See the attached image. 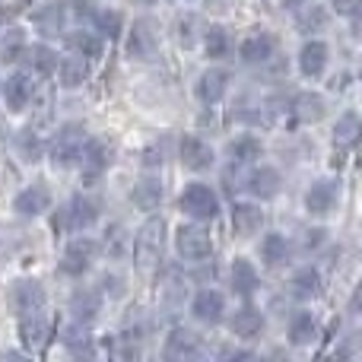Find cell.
I'll return each mask as SVG.
<instances>
[{
  "mask_svg": "<svg viewBox=\"0 0 362 362\" xmlns=\"http://www.w3.org/2000/svg\"><path fill=\"white\" fill-rule=\"evenodd\" d=\"M299 4H305V0H283V6H299Z\"/></svg>",
  "mask_w": 362,
  "mask_h": 362,
  "instance_id": "f907efd6",
  "label": "cell"
},
{
  "mask_svg": "<svg viewBox=\"0 0 362 362\" xmlns=\"http://www.w3.org/2000/svg\"><path fill=\"white\" fill-rule=\"evenodd\" d=\"M175 255L185 264H206L213 257V235L200 223H181L175 229Z\"/></svg>",
  "mask_w": 362,
  "mask_h": 362,
  "instance_id": "277c9868",
  "label": "cell"
},
{
  "mask_svg": "<svg viewBox=\"0 0 362 362\" xmlns=\"http://www.w3.org/2000/svg\"><path fill=\"white\" fill-rule=\"evenodd\" d=\"M229 83H232V74L226 67H206L197 76V83H194V99L204 108L219 105L226 99V93H229Z\"/></svg>",
  "mask_w": 362,
  "mask_h": 362,
  "instance_id": "7c38bea8",
  "label": "cell"
},
{
  "mask_svg": "<svg viewBox=\"0 0 362 362\" xmlns=\"http://www.w3.org/2000/svg\"><path fill=\"white\" fill-rule=\"evenodd\" d=\"M293 115L299 124H318V121L327 115V99L321 93L302 89V93L293 95Z\"/></svg>",
  "mask_w": 362,
  "mask_h": 362,
  "instance_id": "f1b7e54d",
  "label": "cell"
},
{
  "mask_svg": "<svg viewBox=\"0 0 362 362\" xmlns=\"http://www.w3.org/2000/svg\"><path fill=\"white\" fill-rule=\"evenodd\" d=\"M276 54V38L274 32L267 29H251L248 35L242 38V45H238V57H242V64H267L270 57Z\"/></svg>",
  "mask_w": 362,
  "mask_h": 362,
  "instance_id": "ffe728a7",
  "label": "cell"
},
{
  "mask_svg": "<svg viewBox=\"0 0 362 362\" xmlns=\"http://www.w3.org/2000/svg\"><path fill=\"white\" fill-rule=\"evenodd\" d=\"M131 251H134L137 267H144V270L159 267V264H163V255H165V219L163 216L146 219V223L137 229V235H134Z\"/></svg>",
  "mask_w": 362,
  "mask_h": 362,
  "instance_id": "7a4b0ae2",
  "label": "cell"
},
{
  "mask_svg": "<svg viewBox=\"0 0 362 362\" xmlns=\"http://www.w3.org/2000/svg\"><path fill=\"white\" fill-rule=\"evenodd\" d=\"M264 226V210L255 200H235L232 204V232L238 238H255Z\"/></svg>",
  "mask_w": 362,
  "mask_h": 362,
  "instance_id": "7402d4cb",
  "label": "cell"
},
{
  "mask_svg": "<svg viewBox=\"0 0 362 362\" xmlns=\"http://www.w3.org/2000/svg\"><path fill=\"white\" fill-rule=\"evenodd\" d=\"M86 137H89V131L83 121H67V124H61L48 146L51 165H54V169H76L80 156H83V146H86Z\"/></svg>",
  "mask_w": 362,
  "mask_h": 362,
  "instance_id": "6da1fadb",
  "label": "cell"
},
{
  "mask_svg": "<svg viewBox=\"0 0 362 362\" xmlns=\"http://www.w3.org/2000/svg\"><path fill=\"white\" fill-rule=\"evenodd\" d=\"M115 163V144L108 137H86V146H83L80 156V169L86 181L102 178Z\"/></svg>",
  "mask_w": 362,
  "mask_h": 362,
  "instance_id": "9c48e42d",
  "label": "cell"
},
{
  "mask_svg": "<svg viewBox=\"0 0 362 362\" xmlns=\"http://www.w3.org/2000/svg\"><path fill=\"white\" fill-rule=\"evenodd\" d=\"M257 251H261L264 267L280 270V267H286L289 257H293V242H289L283 232H267V235L261 238V248Z\"/></svg>",
  "mask_w": 362,
  "mask_h": 362,
  "instance_id": "4316f807",
  "label": "cell"
},
{
  "mask_svg": "<svg viewBox=\"0 0 362 362\" xmlns=\"http://www.w3.org/2000/svg\"><path fill=\"white\" fill-rule=\"evenodd\" d=\"M325 242H327V229H321V226L302 232V251H318Z\"/></svg>",
  "mask_w": 362,
  "mask_h": 362,
  "instance_id": "bcb514c9",
  "label": "cell"
},
{
  "mask_svg": "<svg viewBox=\"0 0 362 362\" xmlns=\"http://www.w3.org/2000/svg\"><path fill=\"white\" fill-rule=\"evenodd\" d=\"M327 23H331V10H327V6L312 4V0H305V4L296 6V32H302V35L325 32Z\"/></svg>",
  "mask_w": 362,
  "mask_h": 362,
  "instance_id": "e575fe53",
  "label": "cell"
},
{
  "mask_svg": "<svg viewBox=\"0 0 362 362\" xmlns=\"http://www.w3.org/2000/svg\"><path fill=\"white\" fill-rule=\"evenodd\" d=\"M362 134V124H359V115L356 112H344L334 124V150H353Z\"/></svg>",
  "mask_w": 362,
  "mask_h": 362,
  "instance_id": "f35d334b",
  "label": "cell"
},
{
  "mask_svg": "<svg viewBox=\"0 0 362 362\" xmlns=\"http://www.w3.org/2000/svg\"><path fill=\"white\" fill-rule=\"evenodd\" d=\"M131 242H134V235L127 232L124 223H108L95 245H99V251L108 261H124V257L131 255Z\"/></svg>",
  "mask_w": 362,
  "mask_h": 362,
  "instance_id": "cb8c5ba5",
  "label": "cell"
},
{
  "mask_svg": "<svg viewBox=\"0 0 362 362\" xmlns=\"http://www.w3.org/2000/svg\"><path fill=\"white\" fill-rule=\"evenodd\" d=\"M159 45H163L159 25L153 23L150 16L134 19L131 29H127V38H124L127 57H131V61H153V57L159 54Z\"/></svg>",
  "mask_w": 362,
  "mask_h": 362,
  "instance_id": "8992f818",
  "label": "cell"
},
{
  "mask_svg": "<svg viewBox=\"0 0 362 362\" xmlns=\"http://www.w3.org/2000/svg\"><path fill=\"white\" fill-rule=\"evenodd\" d=\"M226 156L232 165H255L257 159H264V144L255 134H238L235 140L226 144Z\"/></svg>",
  "mask_w": 362,
  "mask_h": 362,
  "instance_id": "836d02e7",
  "label": "cell"
},
{
  "mask_svg": "<svg viewBox=\"0 0 362 362\" xmlns=\"http://www.w3.org/2000/svg\"><path fill=\"white\" fill-rule=\"evenodd\" d=\"M64 42H67V51L83 61H99L102 57V35L93 29H74V32H64Z\"/></svg>",
  "mask_w": 362,
  "mask_h": 362,
  "instance_id": "4dcf8cb0",
  "label": "cell"
},
{
  "mask_svg": "<svg viewBox=\"0 0 362 362\" xmlns=\"http://www.w3.org/2000/svg\"><path fill=\"white\" fill-rule=\"evenodd\" d=\"M340 194H344V187H340V178H318L308 185L305 197H302V204H305V213L308 216H331L334 210H337L340 204Z\"/></svg>",
  "mask_w": 362,
  "mask_h": 362,
  "instance_id": "ba28073f",
  "label": "cell"
},
{
  "mask_svg": "<svg viewBox=\"0 0 362 362\" xmlns=\"http://www.w3.org/2000/svg\"><path fill=\"white\" fill-rule=\"evenodd\" d=\"M102 216V204L95 197H89V194H74V197L67 200V204L61 206V216L54 219V226H61V229L67 232H89L95 223H99Z\"/></svg>",
  "mask_w": 362,
  "mask_h": 362,
  "instance_id": "5b68a950",
  "label": "cell"
},
{
  "mask_svg": "<svg viewBox=\"0 0 362 362\" xmlns=\"http://www.w3.org/2000/svg\"><path fill=\"white\" fill-rule=\"evenodd\" d=\"M296 64H299V74L305 76V80H321L325 70H327V64H331V48H327V42L308 35L305 45L299 48Z\"/></svg>",
  "mask_w": 362,
  "mask_h": 362,
  "instance_id": "5bb4252c",
  "label": "cell"
},
{
  "mask_svg": "<svg viewBox=\"0 0 362 362\" xmlns=\"http://www.w3.org/2000/svg\"><path fill=\"white\" fill-rule=\"evenodd\" d=\"M13 210H16V216H23V219L45 216V213L51 210V191L42 185V181H35V185L23 187V191L13 197Z\"/></svg>",
  "mask_w": 362,
  "mask_h": 362,
  "instance_id": "44dd1931",
  "label": "cell"
},
{
  "mask_svg": "<svg viewBox=\"0 0 362 362\" xmlns=\"http://www.w3.org/2000/svg\"><path fill=\"white\" fill-rule=\"evenodd\" d=\"M16 150H19V156L25 159V163H42V156H45V140H42V134L38 131H32V127H25V131H19L16 134Z\"/></svg>",
  "mask_w": 362,
  "mask_h": 362,
  "instance_id": "b9f144b4",
  "label": "cell"
},
{
  "mask_svg": "<svg viewBox=\"0 0 362 362\" xmlns=\"http://www.w3.org/2000/svg\"><path fill=\"white\" fill-rule=\"evenodd\" d=\"M286 337L293 346H312L315 340L321 337V325L312 312H296L289 318V327H286Z\"/></svg>",
  "mask_w": 362,
  "mask_h": 362,
  "instance_id": "8d00e7d4",
  "label": "cell"
},
{
  "mask_svg": "<svg viewBox=\"0 0 362 362\" xmlns=\"http://www.w3.org/2000/svg\"><path fill=\"white\" fill-rule=\"evenodd\" d=\"M321 286H325V280H321V270L312 267V264H305V267H299L293 276H289V296L299 302H312L321 296Z\"/></svg>",
  "mask_w": 362,
  "mask_h": 362,
  "instance_id": "83f0119b",
  "label": "cell"
},
{
  "mask_svg": "<svg viewBox=\"0 0 362 362\" xmlns=\"http://www.w3.org/2000/svg\"><path fill=\"white\" fill-rule=\"evenodd\" d=\"M61 344H64V350H67L74 359H83V356L93 359V356H99V350H95V340H93V334H89V325H80V321H74V325L64 327Z\"/></svg>",
  "mask_w": 362,
  "mask_h": 362,
  "instance_id": "d4e9b609",
  "label": "cell"
},
{
  "mask_svg": "<svg viewBox=\"0 0 362 362\" xmlns=\"http://www.w3.org/2000/svg\"><path fill=\"white\" fill-rule=\"evenodd\" d=\"M16 251V238H13L10 229H0V261H6V257Z\"/></svg>",
  "mask_w": 362,
  "mask_h": 362,
  "instance_id": "c3c4849f",
  "label": "cell"
},
{
  "mask_svg": "<svg viewBox=\"0 0 362 362\" xmlns=\"http://www.w3.org/2000/svg\"><path fill=\"white\" fill-rule=\"evenodd\" d=\"M178 206L194 223H210V219H216L223 213V200H219V194L206 181H187L178 197Z\"/></svg>",
  "mask_w": 362,
  "mask_h": 362,
  "instance_id": "3957f363",
  "label": "cell"
},
{
  "mask_svg": "<svg viewBox=\"0 0 362 362\" xmlns=\"http://www.w3.org/2000/svg\"><path fill=\"white\" fill-rule=\"evenodd\" d=\"M245 191H248L257 204H267V200L280 197V191H283L280 169H274V165H257V169H251V175L245 178Z\"/></svg>",
  "mask_w": 362,
  "mask_h": 362,
  "instance_id": "e0dca14e",
  "label": "cell"
},
{
  "mask_svg": "<svg viewBox=\"0 0 362 362\" xmlns=\"http://www.w3.org/2000/svg\"><path fill=\"white\" fill-rule=\"evenodd\" d=\"M25 45H29V38H25V32L19 29V25L4 29L0 32V64H19Z\"/></svg>",
  "mask_w": 362,
  "mask_h": 362,
  "instance_id": "ab89813d",
  "label": "cell"
},
{
  "mask_svg": "<svg viewBox=\"0 0 362 362\" xmlns=\"http://www.w3.org/2000/svg\"><path fill=\"white\" fill-rule=\"evenodd\" d=\"M95 255H99V245H95V238L76 232V238H70L67 248H64L57 270H61L64 276H70V280H80L83 274H89V270H93Z\"/></svg>",
  "mask_w": 362,
  "mask_h": 362,
  "instance_id": "52a82bcc",
  "label": "cell"
},
{
  "mask_svg": "<svg viewBox=\"0 0 362 362\" xmlns=\"http://www.w3.org/2000/svg\"><path fill=\"white\" fill-rule=\"evenodd\" d=\"M264 327H267V318H264V312L255 308V305H242L229 315V334L235 340H245V344L261 340Z\"/></svg>",
  "mask_w": 362,
  "mask_h": 362,
  "instance_id": "9a60e30c",
  "label": "cell"
},
{
  "mask_svg": "<svg viewBox=\"0 0 362 362\" xmlns=\"http://www.w3.org/2000/svg\"><path fill=\"white\" fill-rule=\"evenodd\" d=\"M89 19H93V32H99L102 38H118L121 32H124V16H121L118 10H112V6L93 10Z\"/></svg>",
  "mask_w": 362,
  "mask_h": 362,
  "instance_id": "60d3db41",
  "label": "cell"
},
{
  "mask_svg": "<svg viewBox=\"0 0 362 362\" xmlns=\"http://www.w3.org/2000/svg\"><path fill=\"white\" fill-rule=\"evenodd\" d=\"M175 29H178V42L185 45H194V29H197V16L194 13H185V16H178V23H175Z\"/></svg>",
  "mask_w": 362,
  "mask_h": 362,
  "instance_id": "f6af8a7d",
  "label": "cell"
},
{
  "mask_svg": "<svg viewBox=\"0 0 362 362\" xmlns=\"http://www.w3.org/2000/svg\"><path fill=\"white\" fill-rule=\"evenodd\" d=\"M200 42H204V54L210 61H229L232 57V32L226 25H219V23L206 25Z\"/></svg>",
  "mask_w": 362,
  "mask_h": 362,
  "instance_id": "74e56055",
  "label": "cell"
},
{
  "mask_svg": "<svg viewBox=\"0 0 362 362\" xmlns=\"http://www.w3.org/2000/svg\"><path fill=\"white\" fill-rule=\"evenodd\" d=\"M163 197H165V187H163V178L159 175H144L131 187V204L137 206V210L153 213L159 204H163Z\"/></svg>",
  "mask_w": 362,
  "mask_h": 362,
  "instance_id": "d6a6232c",
  "label": "cell"
},
{
  "mask_svg": "<svg viewBox=\"0 0 362 362\" xmlns=\"http://www.w3.org/2000/svg\"><path fill=\"white\" fill-rule=\"evenodd\" d=\"M45 302H48V293H45L42 280H35V276H19L10 286V305L16 315L42 312Z\"/></svg>",
  "mask_w": 362,
  "mask_h": 362,
  "instance_id": "4fadbf2b",
  "label": "cell"
},
{
  "mask_svg": "<svg viewBox=\"0 0 362 362\" xmlns=\"http://www.w3.org/2000/svg\"><path fill=\"white\" fill-rule=\"evenodd\" d=\"M54 74H57V86L61 89H80V86H86V80H89V61H83V57H76V54L57 57Z\"/></svg>",
  "mask_w": 362,
  "mask_h": 362,
  "instance_id": "d590c367",
  "label": "cell"
},
{
  "mask_svg": "<svg viewBox=\"0 0 362 362\" xmlns=\"http://www.w3.org/2000/svg\"><path fill=\"white\" fill-rule=\"evenodd\" d=\"M191 315H194V321H200V325L216 327L219 321L226 318V296L213 286L197 289L191 299Z\"/></svg>",
  "mask_w": 362,
  "mask_h": 362,
  "instance_id": "2e32d148",
  "label": "cell"
},
{
  "mask_svg": "<svg viewBox=\"0 0 362 362\" xmlns=\"http://www.w3.org/2000/svg\"><path fill=\"white\" fill-rule=\"evenodd\" d=\"M216 356H219V359H255L257 353H255V350H245V346H223Z\"/></svg>",
  "mask_w": 362,
  "mask_h": 362,
  "instance_id": "7dc6e473",
  "label": "cell"
},
{
  "mask_svg": "<svg viewBox=\"0 0 362 362\" xmlns=\"http://www.w3.org/2000/svg\"><path fill=\"white\" fill-rule=\"evenodd\" d=\"M178 159L187 172H197L200 175V172H210L213 165H216V150H213L204 137H197V134H181Z\"/></svg>",
  "mask_w": 362,
  "mask_h": 362,
  "instance_id": "30bf717a",
  "label": "cell"
},
{
  "mask_svg": "<svg viewBox=\"0 0 362 362\" xmlns=\"http://www.w3.org/2000/svg\"><path fill=\"white\" fill-rule=\"evenodd\" d=\"M23 64H25V74H32L35 80H48V76H54L57 51H51L48 45H25Z\"/></svg>",
  "mask_w": 362,
  "mask_h": 362,
  "instance_id": "f546056e",
  "label": "cell"
},
{
  "mask_svg": "<svg viewBox=\"0 0 362 362\" xmlns=\"http://www.w3.org/2000/svg\"><path fill=\"white\" fill-rule=\"evenodd\" d=\"M356 6H359V0H334V10L346 13V16H350V13H356Z\"/></svg>",
  "mask_w": 362,
  "mask_h": 362,
  "instance_id": "681fc988",
  "label": "cell"
},
{
  "mask_svg": "<svg viewBox=\"0 0 362 362\" xmlns=\"http://www.w3.org/2000/svg\"><path fill=\"white\" fill-rule=\"evenodd\" d=\"M99 296L102 299H124V293H127V286H124V276H118V274H102L99 276Z\"/></svg>",
  "mask_w": 362,
  "mask_h": 362,
  "instance_id": "7bdbcfd3",
  "label": "cell"
},
{
  "mask_svg": "<svg viewBox=\"0 0 362 362\" xmlns=\"http://www.w3.org/2000/svg\"><path fill=\"white\" fill-rule=\"evenodd\" d=\"M163 356L175 359V362L200 359L204 356V344H200V337L191 331V327H172L169 337H165V344H163Z\"/></svg>",
  "mask_w": 362,
  "mask_h": 362,
  "instance_id": "ac0fdd59",
  "label": "cell"
},
{
  "mask_svg": "<svg viewBox=\"0 0 362 362\" xmlns=\"http://www.w3.org/2000/svg\"><path fill=\"white\" fill-rule=\"evenodd\" d=\"M51 337V325L42 312H32V315H19V344L25 346V353H35L48 344Z\"/></svg>",
  "mask_w": 362,
  "mask_h": 362,
  "instance_id": "603a6c76",
  "label": "cell"
},
{
  "mask_svg": "<svg viewBox=\"0 0 362 362\" xmlns=\"http://www.w3.org/2000/svg\"><path fill=\"white\" fill-rule=\"evenodd\" d=\"M165 153H169L165 150V140H153V144L144 150V165L146 169H159V165L165 163Z\"/></svg>",
  "mask_w": 362,
  "mask_h": 362,
  "instance_id": "ee69618b",
  "label": "cell"
},
{
  "mask_svg": "<svg viewBox=\"0 0 362 362\" xmlns=\"http://www.w3.org/2000/svg\"><path fill=\"white\" fill-rule=\"evenodd\" d=\"M134 4H140V6H153V4H159V0H134Z\"/></svg>",
  "mask_w": 362,
  "mask_h": 362,
  "instance_id": "816d5d0a",
  "label": "cell"
},
{
  "mask_svg": "<svg viewBox=\"0 0 362 362\" xmlns=\"http://www.w3.org/2000/svg\"><path fill=\"white\" fill-rule=\"evenodd\" d=\"M0 99H4L6 112H25L32 105V99H35V76L25 74V70L10 74L0 83Z\"/></svg>",
  "mask_w": 362,
  "mask_h": 362,
  "instance_id": "8fae6325",
  "label": "cell"
},
{
  "mask_svg": "<svg viewBox=\"0 0 362 362\" xmlns=\"http://www.w3.org/2000/svg\"><path fill=\"white\" fill-rule=\"evenodd\" d=\"M229 286L235 296H242V299H251V296L257 293V286H261V276H257L255 264L248 261V257H235L229 267Z\"/></svg>",
  "mask_w": 362,
  "mask_h": 362,
  "instance_id": "1f68e13d",
  "label": "cell"
},
{
  "mask_svg": "<svg viewBox=\"0 0 362 362\" xmlns=\"http://www.w3.org/2000/svg\"><path fill=\"white\" fill-rule=\"evenodd\" d=\"M67 19L70 10L61 4V0H48V4H38L35 13H32V25L42 32L45 38H57L67 32Z\"/></svg>",
  "mask_w": 362,
  "mask_h": 362,
  "instance_id": "d6986e66",
  "label": "cell"
},
{
  "mask_svg": "<svg viewBox=\"0 0 362 362\" xmlns=\"http://www.w3.org/2000/svg\"><path fill=\"white\" fill-rule=\"evenodd\" d=\"M99 312H102V296L95 286H76L70 293V315H74V321L93 325Z\"/></svg>",
  "mask_w": 362,
  "mask_h": 362,
  "instance_id": "484cf974",
  "label": "cell"
}]
</instances>
